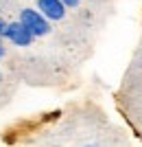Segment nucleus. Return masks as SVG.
Segmentation results:
<instances>
[{
  "label": "nucleus",
  "mask_w": 142,
  "mask_h": 147,
  "mask_svg": "<svg viewBox=\"0 0 142 147\" xmlns=\"http://www.w3.org/2000/svg\"><path fill=\"white\" fill-rule=\"evenodd\" d=\"M20 22L31 31L35 37H42L50 31L48 18L42 16V11H35V9H22L20 11Z\"/></svg>",
  "instance_id": "nucleus-1"
},
{
  "label": "nucleus",
  "mask_w": 142,
  "mask_h": 147,
  "mask_svg": "<svg viewBox=\"0 0 142 147\" xmlns=\"http://www.w3.org/2000/svg\"><path fill=\"white\" fill-rule=\"evenodd\" d=\"M2 35L9 40V42H13L15 46H31V42L35 40V35H33L31 31L26 29L22 22H11V24H7L5 31H2Z\"/></svg>",
  "instance_id": "nucleus-2"
},
{
  "label": "nucleus",
  "mask_w": 142,
  "mask_h": 147,
  "mask_svg": "<svg viewBox=\"0 0 142 147\" xmlns=\"http://www.w3.org/2000/svg\"><path fill=\"white\" fill-rule=\"evenodd\" d=\"M37 9L48 20H61L66 16V5L61 0H37Z\"/></svg>",
  "instance_id": "nucleus-3"
},
{
  "label": "nucleus",
  "mask_w": 142,
  "mask_h": 147,
  "mask_svg": "<svg viewBox=\"0 0 142 147\" xmlns=\"http://www.w3.org/2000/svg\"><path fill=\"white\" fill-rule=\"evenodd\" d=\"M61 2L66 7H77V5H79V0H61Z\"/></svg>",
  "instance_id": "nucleus-4"
},
{
  "label": "nucleus",
  "mask_w": 142,
  "mask_h": 147,
  "mask_svg": "<svg viewBox=\"0 0 142 147\" xmlns=\"http://www.w3.org/2000/svg\"><path fill=\"white\" fill-rule=\"evenodd\" d=\"M2 31H5V24H2V22H0V35H2Z\"/></svg>",
  "instance_id": "nucleus-5"
},
{
  "label": "nucleus",
  "mask_w": 142,
  "mask_h": 147,
  "mask_svg": "<svg viewBox=\"0 0 142 147\" xmlns=\"http://www.w3.org/2000/svg\"><path fill=\"white\" fill-rule=\"evenodd\" d=\"M2 55H5V49H2V46H0V57H2Z\"/></svg>",
  "instance_id": "nucleus-6"
}]
</instances>
